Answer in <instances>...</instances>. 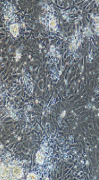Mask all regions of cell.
Segmentation results:
<instances>
[{"instance_id":"1","label":"cell","mask_w":99,"mask_h":180,"mask_svg":"<svg viewBox=\"0 0 99 180\" xmlns=\"http://www.w3.org/2000/svg\"><path fill=\"white\" fill-rule=\"evenodd\" d=\"M13 174L14 176H15L17 177H20L22 176V169H21L20 168L18 167H15L13 169Z\"/></svg>"},{"instance_id":"2","label":"cell","mask_w":99,"mask_h":180,"mask_svg":"<svg viewBox=\"0 0 99 180\" xmlns=\"http://www.w3.org/2000/svg\"><path fill=\"white\" fill-rule=\"evenodd\" d=\"M10 30H11V33L14 35V36H17L18 34V26L17 25H13L11 26L10 27Z\"/></svg>"},{"instance_id":"3","label":"cell","mask_w":99,"mask_h":180,"mask_svg":"<svg viewBox=\"0 0 99 180\" xmlns=\"http://www.w3.org/2000/svg\"><path fill=\"white\" fill-rule=\"evenodd\" d=\"M37 160H38V162H40V163H42L43 162V160H44V157H43V156L42 154L40 153H38L37 154Z\"/></svg>"},{"instance_id":"4","label":"cell","mask_w":99,"mask_h":180,"mask_svg":"<svg viewBox=\"0 0 99 180\" xmlns=\"http://www.w3.org/2000/svg\"><path fill=\"white\" fill-rule=\"evenodd\" d=\"M37 178V177L35 176L33 174H29L28 176V179H30V180H35Z\"/></svg>"}]
</instances>
